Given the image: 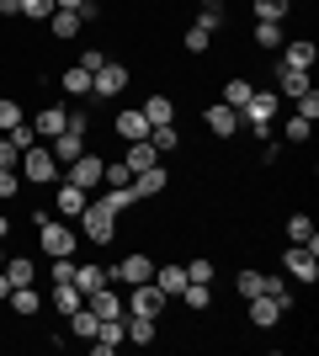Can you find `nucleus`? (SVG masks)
Wrapping results in <instances>:
<instances>
[{"label":"nucleus","mask_w":319,"mask_h":356,"mask_svg":"<svg viewBox=\"0 0 319 356\" xmlns=\"http://www.w3.org/2000/svg\"><path fill=\"white\" fill-rule=\"evenodd\" d=\"M32 128H38V138H59L64 128H69V106H43V112L32 118Z\"/></svg>","instance_id":"obj_17"},{"label":"nucleus","mask_w":319,"mask_h":356,"mask_svg":"<svg viewBox=\"0 0 319 356\" xmlns=\"http://www.w3.org/2000/svg\"><path fill=\"white\" fill-rule=\"evenodd\" d=\"M85 309H91L96 319H122V314H128V309H122V298L112 293V287H96V293H85Z\"/></svg>","instance_id":"obj_16"},{"label":"nucleus","mask_w":319,"mask_h":356,"mask_svg":"<svg viewBox=\"0 0 319 356\" xmlns=\"http://www.w3.org/2000/svg\"><path fill=\"white\" fill-rule=\"evenodd\" d=\"M85 202H91V192H80V186H69V181H59V192H54V208H59L64 218H80V213H85Z\"/></svg>","instance_id":"obj_18"},{"label":"nucleus","mask_w":319,"mask_h":356,"mask_svg":"<svg viewBox=\"0 0 319 356\" xmlns=\"http://www.w3.org/2000/svg\"><path fill=\"white\" fill-rule=\"evenodd\" d=\"M122 346V319H101V325H96V335H91V351L96 356H112Z\"/></svg>","instance_id":"obj_20"},{"label":"nucleus","mask_w":319,"mask_h":356,"mask_svg":"<svg viewBox=\"0 0 319 356\" xmlns=\"http://www.w3.org/2000/svg\"><path fill=\"white\" fill-rule=\"evenodd\" d=\"M181 48H186V54H208V48H213V32H208V27H197V22H192V27L181 32Z\"/></svg>","instance_id":"obj_40"},{"label":"nucleus","mask_w":319,"mask_h":356,"mask_svg":"<svg viewBox=\"0 0 319 356\" xmlns=\"http://www.w3.org/2000/svg\"><path fill=\"white\" fill-rule=\"evenodd\" d=\"M282 271H288L293 282H319V250H309V245H288L282 250Z\"/></svg>","instance_id":"obj_6"},{"label":"nucleus","mask_w":319,"mask_h":356,"mask_svg":"<svg viewBox=\"0 0 319 356\" xmlns=\"http://www.w3.org/2000/svg\"><path fill=\"white\" fill-rule=\"evenodd\" d=\"M96 325H101V319H96V314L85 309V303H80V309L69 314V335H75V341H91V335H96Z\"/></svg>","instance_id":"obj_36"},{"label":"nucleus","mask_w":319,"mask_h":356,"mask_svg":"<svg viewBox=\"0 0 319 356\" xmlns=\"http://www.w3.org/2000/svg\"><path fill=\"white\" fill-rule=\"evenodd\" d=\"M250 43H256L261 54H277V48L288 43V38H282V22H256V32H250Z\"/></svg>","instance_id":"obj_30"},{"label":"nucleus","mask_w":319,"mask_h":356,"mask_svg":"<svg viewBox=\"0 0 319 356\" xmlns=\"http://www.w3.org/2000/svg\"><path fill=\"white\" fill-rule=\"evenodd\" d=\"M288 11H293V0H250L256 22H288Z\"/></svg>","instance_id":"obj_35"},{"label":"nucleus","mask_w":319,"mask_h":356,"mask_svg":"<svg viewBox=\"0 0 319 356\" xmlns=\"http://www.w3.org/2000/svg\"><path fill=\"white\" fill-rule=\"evenodd\" d=\"M149 144H154V154L165 160V154H176V149H181V128H176V122H165V128H149Z\"/></svg>","instance_id":"obj_33"},{"label":"nucleus","mask_w":319,"mask_h":356,"mask_svg":"<svg viewBox=\"0 0 319 356\" xmlns=\"http://www.w3.org/2000/svg\"><path fill=\"white\" fill-rule=\"evenodd\" d=\"M165 303H170V298L160 293L154 282H133V287H128V298H122V309H128V314H149V319H160Z\"/></svg>","instance_id":"obj_7"},{"label":"nucleus","mask_w":319,"mask_h":356,"mask_svg":"<svg viewBox=\"0 0 319 356\" xmlns=\"http://www.w3.org/2000/svg\"><path fill=\"white\" fill-rule=\"evenodd\" d=\"M202 122H208L213 138H234V134H240V112H234V106H224V102H213L208 112H202Z\"/></svg>","instance_id":"obj_10"},{"label":"nucleus","mask_w":319,"mask_h":356,"mask_svg":"<svg viewBox=\"0 0 319 356\" xmlns=\"http://www.w3.org/2000/svg\"><path fill=\"white\" fill-rule=\"evenodd\" d=\"M96 208H106V213H128V208H138V202H144V197L133 192V181H128V186H106L101 197H91Z\"/></svg>","instance_id":"obj_14"},{"label":"nucleus","mask_w":319,"mask_h":356,"mask_svg":"<svg viewBox=\"0 0 319 356\" xmlns=\"http://www.w3.org/2000/svg\"><path fill=\"white\" fill-rule=\"evenodd\" d=\"M181 303H186L192 314H208V309H213V282H186V287H181Z\"/></svg>","instance_id":"obj_32"},{"label":"nucleus","mask_w":319,"mask_h":356,"mask_svg":"<svg viewBox=\"0 0 319 356\" xmlns=\"http://www.w3.org/2000/svg\"><path fill=\"white\" fill-rule=\"evenodd\" d=\"M250 96H256V86H250L245 74H234V80H229V86H224V106H234V112H240V106L250 102Z\"/></svg>","instance_id":"obj_38"},{"label":"nucleus","mask_w":319,"mask_h":356,"mask_svg":"<svg viewBox=\"0 0 319 356\" xmlns=\"http://www.w3.org/2000/svg\"><path fill=\"white\" fill-rule=\"evenodd\" d=\"M122 165H128V170L138 176V170H149V165H160V154H154V144H149V138H133V144L122 149Z\"/></svg>","instance_id":"obj_23"},{"label":"nucleus","mask_w":319,"mask_h":356,"mask_svg":"<svg viewBox=\"0 0 319 356\" xmlns=\"http://www.w3.org/2000/svg\"><path fill=\"white\" fill-rule=\"evenodd\" d=\"M48 149H54V160H59V170L69 160H80V154H85V134H75V128H64L59 138H48Z\"/></svg>","instance_id":"obj_15"},{"label":"nucleus","mask_w":319,"mask_h":356,"mask_svg":"<svg viewBox=\"0 0 319 356\" xmlns=\"http://www.w3.org/2000/svg\"><path fill=\"white\" fill-rule=\"evenodd\" d=\"M250 325H256V330H277V325H282V309H277L266 293H256V298H250Z\"/></svg>","instance_id":"obj_25"},{"label":"nucleus","mask_w":319,"mask_h":356,"mask_svg":"<svg viewBox=\"0 0 319 356\" xmlns=\"http://www.w3.org/2000/svg\"><path fill=\"white\" fill-rule=\"evenodd\" d=\"M149 282L160 287L165 298H181V287H186V266H181V261H165V266L154 261V277H149Z\"/></svg>","instance_id":"obj_13"},{"label":"nucleus","mask_w":319,"mask_h":356,"mask_svg":"<svg viewBox=\"0 0 319 356\" xmlns=\"http://www.w3.org/2000/svg\"><path fill=\"white\" fill-rule=\"evenodd\" d=\"M38 245H43V255H75L80 234L64 218H43V223H38Z\"/></svg>","instance_id":"obj_3"},{"label":"nucleus","mask_w":319,"mask_h":356,"mask_svg":"<svg viewBox=\"0 0 319 356\" xmlns=\"http://www.w3.org/2000/svg\"><path fill=\"white\" fill-rule=\"evenodd\" d=\"M138 112L149 118V128H165V122H176V102H170L165 90H154V96H149L144 106H138Z\"/></svg>","instance_id":"obj_22"},{"label":"nucleus","mask_w":319,"mask_h":356,"mask_svg":"<svg viewBox=\"0 0 319 356\" xmlns=\"http://www.w3.org/2000/svg\"><path fill=\"white\" fill-rule=\"evenodd\" d=\"M0 16H22V0H0Z\"/></svg>","instance_id":"obj_52"},{"label":"nucleus","mask_w":319,"mask_h":356,"mask_svg":"<svg viewBox=\"0 0 319 356\" xmlns=\"http://www.w3.org/2000/svg\"><path fill=\"white\" fill-rule=\"evenodd\" d=\"M112 134H117L122 144H133V138H149V118H144L138 106H122L117 122H112Z\"/></svg>","instance_id":"obj_12"},{"label":"nucleus","mask_w":319,"mask_h":356,"mask_svg":"<svg viewBox=\"0 0 319 356\" xmlns=\"http://www.w3.org/2000/svg\"><path fill=\"white\" fill-rule=\"evenodd\" d=\"M59 86H64V96H75V102H85V96H91V70H80V64H69V70L59 74Z\"/></svg>","instance_id":"obj_29"},{"label":"nucleus","mask_w":319,"mask_h":356,"mask_svg":"<svg viewBox=\"0 0 319 356\" xmlns=\"http://www.w3.org/2000/svg\"><path fill=\"white\" fill-rule=\"evenodd\" d=\"M106 282H112V271H101L96 261L75 266V287H80V293H96V287H106Z\"/></svg>","instance_id":"obj_34"},{"label":"nucleus","mask_w":319,"mask_h":356,"mask_svg":"<svg viewBox=\"0 0 319 356\" xmlns=\"http://www.w3.org/2000/svg\"><path fill=\"white\" fill-rule=\"evenodd\" d=\"M272 122H277V90H256V96L240 106V128H250L256 138H266Z\"/></svg>","instance_id":"obj_2"},{"label":"nucleus","mask_w":319,"mask_h":356,"mask_svg":"<svg viewBox=\"0 0 319 356\" xmlns=\"http://www.w3.org/2000/svg\"><path fill=\"white\" fill-rule=\"evenodd\" d=\"M197 27L224 32L229 27V6H224V0H197Z\"/></svg>","instance_id":"obj_28"},{"label":"nucleus","mask_w":319,"mask_h":356,"mask_svg":"<svg viewBox=\"0 0 319 356\" xmlns=\"http://www.w3.org/2000/svg\"><path fill=\"white\" fill-rule=\"evenodd\" d=\"M272 74H277V86H282V96H288V102H298V96L314 86V80H309V70H282V64H277Z\"/></svg>","instance_id":"obj_27"},{"label":"nucleus","mask_w":319,"mask_h":356,"mask_svg":"<svg viewBox=\"0 0 319 356\" xmlns=\"http://www.w3.org/2000/svg\"><path fill=\"white\" fill-rule=\"evenodd\" d=\"M11 314H22V319H32V314H43V293H38V282H27V287H11Z\"/></svg>","instance_id":"obj_19"},{"label":"nucleus","mask_w":319,"mask_h":356,"mask_svg":"<svg viewBox=\"0 0 319 356\" xmlns=\"http://www.w3.org/2000/svg\"><path fill=\"white\" fill-rule=\"evenodd\" d=\"M6 298H11V282H6V271H0V303H6Z\"/></svg>","instance_id":"obj_55"},{"label":"nucleus","mask_w":319,"mask_h":356,"mask_svg":"<svg viewBox=\"0 0 319 356\" xmlns=\"http://www.w3.org/2000/svg\"><path fill=\"white\" fill-rule=\"evenodd\" d=\"M22 192V170H0V202H16Z\"/></svg>","instance_id":"obj_46"},{"label":"nucleus","mask_w":319,"mask_h":356,"mask_svg":"<svg viewBox=\"0 0 319 356\" xmlns=\"http://www.w3.org/2000/svg\"><path fill=\"white\" fill-rule=\"evenodd\" d=\"M128 181H133V170H128L122 160H106L101 165V186H128Z\"/></svg>","instance_id":"obj_42"},{"label":"nucleus","mask_w":319,"mask_h":356,"mask_svg":"<svg viewBox=\"0 0 319 356\" xmlns=\"http://www.w3.org/2000/svg\"><path fill=\"white\" fill-rule=\"evenodd\" d=\"M319 59V43H309V38H293V43H282V70H314Z\"/></svg>","instance_id":"obj_11"},{"label":"nucleus","mask_w":319,"mask_h":356,"mask_svg":"<svg viewBox=\"0 0 319 356\" xmlns=\"http://www.w3.org/2000/svg\"><path fill=\"white\" fill-rule=\"evenodd\" d=\"M293 106H298V118L319 122V90H314V86H309V90H304V96H298V102H293Z\"/></svg>","instance_id":"obj_45"},{"label":"nucleus","mask_w":319,"mask_h":356,"mask_svg":"<svg viewBox=\"0 0 319 356\" xmlns=\"http://www.w3.org/2000/svg\"><path fill=\"white\" fill-rule=\"evenodd\" d=\"M48 22H54V38H59V43H69V38H80V27H85V22H80L75 11H54V16H48Z\"/></svg>","instance_id":"obj_37"},{"label":"nucleus","mask_w":319,"mask_h":356,"mask_svg":"<svg viewBox=\"0 0 319 356\" xmlns=\"http://www.w3.org/2000/svg\"><path fill=\"white\" fill-rule=\"evenodd\" d=\"M75 64H80V70H91V74H96V70L106 64V54H101V48H85V54H80Z\"/></svg>","instance_id":"obj_50"},{"label":"nucleus","mask_w":319,"mask_h":356,"mask_svg":"<svg viewBox=\"0 0 319 356\" xmlns=\"http://www.w3.org/2000/svg\"><path fill=\"white\" fill-rule=\"evenodd\" d=\"M6 282L11 287H27V282H38V261H32V255H6Z\"/></svg>","instance_id":"obj_21"},{"label":"nucleus","mask_w":319,"mask_h":356,"mask_svg":"<svg viewBox=\"0 0 319 356\" xmlns=\"http://www.w3.org/2000/svg\"><path fill=\"white\" fill-rule=\"evenodd\" d=\"M101 165H106V160H101V149H96V154L85 149L80 160H69V165H64L59 176L69 181V186H80V192H96V186H101Z\"/></svg>","instance_id":"obj_4"},{"label":"nucleus","mask_w":319,"mask_h":356,"mask_svg":"<svg viewBox=\"0 0 319 356\" xmlns=\"http://www.w3.org/2000/svg\"><path fill=\"white\" fill-rule=\"evenodd\" d=\"M85 0H54V11H80Z\"/></svg>","instance_id":"obj_53"},{"label":"nucleus","mask_w":319,"mask_h":356,"mask_svg":"<svg viewBox=\"0 0 319 356\" xmlns=\"http://www.w3.org/2000/svg\"><path fill=\"white\" fill-rule=\"evenodd\" d=\"M80 234L91 239V245H112V239H117V213L85 202V213H80Z\"/></svg>","instance_id":"obj_5"},{"label":"nucleus","mask_w":319,"mask_h":356,"mask_svg":"<svg viewBox=\"0 0 319 356\" xmlns=\"http://www.w3.org/2000/svg\"><path fill=\"white\" fill-rule=\"evenodd\" d=\"M0 239H11V218L6 213H0Z\"/></svg>","instance_id":"obj_54"},{"label":"nucleus","mask_w":319,"mask_h":356,"mask_svg":"<svg viewBox=\"0 0 319 356\" xmlns=\"http://www.w3.org/2000/svg\"><path fill=\"white\" fill-rule=\"evenodd\" d=\"M122 90H128V64L106 59L101 70L91 74V96H96V102H112V96H122Z\"/></svg>","instance_id":"obj_8"},{"label":"nucleus","mask_w":319,"mask_h":356,"mask_svg":"<svg viewBox=\"0 0 319 356\" xmlns=\"http://www.w3.org/2000/svg\"><path fill=\"white\" fill-rule=\"evenodd\" d=\"M112 277H117V282H149L154 277V255H144V250H133V255H122L117 266H112Z\"/></svg>","instance_id":"obj_9"},{"label":"nucleus","mask_w":319,"mask_h":356,"mask_svg":"<svg viewBox=\"0 0 319 356\" xmlns=\"http://www.w3.org/2000/svg\"><path fill=\"white\" fill-rule=\"evenodd\" d=\"M261 282H266V271H256V266L234 271V293H240V298H256V293H261Z\"/></svg>","instance_id":"obj_39"},{"label":"nucleus","mask_w":319,"mask_h":356,"mask_svg":"<svg viewBox=\"0 0 319 356\" xmlns=\"http://www.w3.org/2000/svg\"><path fill=\"white\" fill-rule=\"evenodd\" d=\"M16 160H22V149L11 138H0V170H16Z\"/></svg>","instance_id":"obj_49"},{"label":"nucleus","mask_w":319,"mask_h":356,"mask_svg":"<svg viewBox=\"0 0 319 356\" xmlns=\"http://www.w3.org/2000/svg\"><path fill=\"white\" fill-rule=\"evenodd\" d=\"M282 134H288V144H309V134H314V122H309V118H298V112H293V118L282 122Z\"/></svg>","instance_id":"obj_41"},{"label":"nucleus","mask_w":319,"mask_h":356,"mask_svg":"<svg viewBox=\"0 0 319 356\" xmlns=\"http://www.w3.org/2000/svg\"><path fill=\"white\" fill-rule=\"evenodd\" d=\"M6 255H11V250H6V239H0V266H6Z\"/></svg>","instance_id":"obj_56"},{"label":"nucleus","mask_w":319,"mask_h":356,"mask_svg":"<svg viewBox=\"0 0 319 356\" xmlns=\"http://www.w3.org/2000/svg\"><path fill=\"white\" fill-rule=\"evenodd\" d=\"M69 128H75V134H91V112H85V106H69Z\"/></svg>","instance_id":"obj_51"},{"label":"nucleus","mask_w":319,"mask_h":356,"mask_svg":"<svg viewBox=\"0 0 319 356\" xmlns=\"http://www.w3.org/2000/svg\"><path fill=\"white\" fill-rule=\"evenodd\" d=\"M16 170H22V181H32V186H54V181H59V160H54V149H48V144L22 149Z\"/></svg>","instance_id":"obj_1"},{"label":"nucleus","mask_w":319,"mask_h":356,"mask_svg":"<svg viewBox=\"0 0 319 356\" xmlns=\"http://www.w3.org/2000/svg\"><path fill=\"white\" fill-rule=\"evenodd\" d=\"M165 186H170V170H165V165H149V170H138V176H133V192L138 197H160Z\"/></svg>","instance_id":"obj_24"},{"label":"nucleus","mask_w":319,"mask_h":356,"mask_svg":"<svg viewBox=\"0 0 319 356\" xmlns=\"http://www.w3.org/2000/svg\"><path fill=\"white\" fill-rule=\"evenodd\" d=\"M288 239L293 245H309V250H319V229L309 213H288Z\"/></svg>","instance_id":"obj_26"},{"label":"nucleus","mask_w":319,"mask_h":356,"mask_svg":"<svg viewBox=\"0 0 319 356\" xmlns=\"http://www.w3.org/2000/svg\"><path fill=\"white\" fill-rule=\"evenodd\" d=\"M186 282H213V261L208 255H192V261H186Z\"/></svg>","instance_id":"obj_44"},{"label":"nucleus","mask_w":319,"mask_h":356,"mask_svg":"<svg viewBox=\"0 0 319 356\" xmlns=\"http://www.w3.org/2000/svg\"><path fill=\"white\" fill-rule=\"evenodd\" d=\"M6 138H11L16 149H32V144H38V128H32V122H16V128H11Z\"/></svg>","instance_id":"obj_48"},{"label":"nucleus","mask_w":319,"mask_h":356,"mask_svg":"<svg viewBox=\"0 0 319 356\" xmlns=\"http://www.w3.org/2000/svg\"><path fill=\"white\" fill-rule=\"evenodd\" d=\"M80 303H85V293H80L75 282H54V314H64V319H69Z\"/></svg>","instance_id":"obj_31"},{"label":"nucleus","mask_w":319,"mask_h":356,"mask_svg":"<svg viewBox=\"0 0 319 356\" xmlns=\"http://www.w3.org/2000/svg\"><path fill=\"white\" fill-rule=\"evenodd\" d=\"M16 122H27V118H22V102H11V96H0V134H11Z\"/></svg>","instance_id":"obj_43"},{"label":"nucleus","mask_w":319,"mask_h":356,"mask_svg":"<svg viewBox=\"0 0 319 356\" xmlns=\"http://www.w3.org/2000/svg\"><path fill=\"white\" fill-rule=\"evenodd\" d=\"M22 16H27V22H48V16H54V0H22Z\"/></svg>","instance_id":"obj_47"}]
</instances>
